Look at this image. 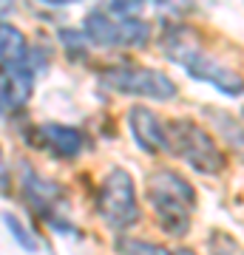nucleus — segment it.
<instances>
[{
  "label": "nucleus",
  "instance_id": "f257e3e1",
  "mask_svg": "<svg viewBox=\"0 0 244 255\" xmlns=\"http://www.w3.org/2000/svg\"><path fill=\"white\" fill-rule=\"evenodd\" d=\"M162 51L165 57L176 63L182 71L193 80L205 82L210 88L222 91L225 97H242L244 94V77L225 65L219 57H213L202 46L199 34L188 26H165L162 34Z\"/></svg>",
  "mask_w": 244,
  "mask_h": 255
},
{
  "label": "nucleus",
  "instance_id": "f03ea898",
  "mask_svg": "<svg viewBox=\"0 0 244 255\" xmlns=\"http://www.w3.org/2000/svg\"><path fill=\"white\" fill-rule=\"evenodd\" d=\"M145 199L154 210V219L165 236L185 238L190 230V216L196 207L193 184L176 170H154L145 182Z\"/></svg>",
  "mask_w": 244,
  "mask_h": 255
},
{
  "label": "nucleus",
  "instance_id": "7ed1b4c3",
  "mask_svg": "<svg viewBox=\"0 0 244 255\" xmlns=\"http://www.w3.org/2000/svg\"><path fill=\"white\" fill-rule=\"evenodd\" d=\"M136 0H108L82 23L91 46L100 48H142L151 40V26L134 14Z\"/></svg>",
  "mask_w": 244,
  "mask_h": 255
},
{
  "label": "nucleus",
  "instance_id": "20e7f679",
  "mask_svg": "<svg viewBox=\"0 0 244 255\" xmlns=\"http://www.w3.org/2000/svg\"><path fill=\"white\" fill-rule=\"evenodd\" d=\"M168 153L179 156L190 170H196L202 176H219L225 173L227 167L225 150L193 119H173V122H168Z\"/></svg>",
  "mask_w": 244,
  "mask_h": 255
},
{
  "label": "nucleus",
  "instance_id": "39448f33",
  "mask_svg": "<svg viewBox=\"0 0 244 255\" xmlns=\"http://www.w3.org/2000/svg\"><path fill=\"white\" fill-rule=\"evenodd\" d=\"M100 85L108 91L125 94V97H139V100H154V102H168L176 97V85L165 71L148 68L136 63H117L100 71Z\"/></svg>",
  "mask_w": 244,
  "mask_h": 255
},
{
  "label": "nucleus",
  "instance_id": "423d86ee",
  "mask_svg": "<svg viewBox=\"0 0 244 255\" xmlns=\"http://www.w3.org/2000/svg\"><path fill=\"white\" fill-rule=\"evenodd\" d=\"M97 213L111 230H128L139 221V201H136L134 179L128 170L114 167L102 179L97 190Z\"/></svg>",
  "mask_w": 244,
  "mask_h": 255
},
{
  "label": "nucleus",
  "instance_id": "0eeeda50",
  "mask_svg": "<svg viewBox=\"0 0 244 255\" xmlns=\"http://www.w3.org/2000/svg\"><path fill=\"white\" fill-rule=\"evenodd\" d=\"M20 190L23 199L31 207V213H37L45 224H51L54 230H71L63 221V207H65V190L57 182H48L43 176H37L28 164H20Z\"/></svg>",
  "mask_w": 244,
  "mask_h": 255
},
{
  "label": "nucleus",
  "instance_id": "6e6552de",
  "mask_svg": "<svg viewBox=\"0 0 244 255\" xmlns=\"http://www.w3.org/2000/svg\"><path fill=\"white\" fill-rule=\"evenodd\" d=\"M128 130L145 153H168V122L156 111L134 105L128 111Z\"/></svg>",
  "mask_w": 244,
  "mask_h": 255
},
{
  "label": "nucleus",
  "instance_id": "1a4fd4ad",
  "mask_svg": "<svg viewBox=\"0 0 244 255\" xmlns=\"http://www.w3.org/2000/svg\"><path fill=\"white\" fill-rule=\"evenodd\" d=\"M34 145H40L43 150H48L57 159H77L85 150V133L80 128L60 125V122H45L37 125L34 130Z\"/></svg>",
  "mask_w": 244,
  "mask_h": 255
},
{
  "label": "nucleus",
  "instance_id": "9d476101",
  "mask_svg": "<svg viewBox=\"0 0 244 255\" xmlns=\"http://www.w3.org/2000/svg\"><path fill=\"white\" fill-rule=\"evenodd\" d=\"M205 117L213 122L216 133L227 142V147H230V150H233V153L244 162V122H239L233 114L219 111V108H216V111H213V108H205Z\"/></svg>",
  "mask_w": 244,
  "mask_h": 255
},
{
  "label": "nucleus",
  "instance_id": "9b49d317",
  "mask_svg": "<svg viewBox=\"0 0 244 255\" xmlns=\"http://www.w3.org/2000/svg\"><path fill=\"white\" fill-rule=\"evenodd\" d=\"M119 255H196L188 247H179V250H171V247L162 244H151V241H142V238H117L114 244Z\"/></svg>",
  "mask_w": 244,
  "mask_h": 255
},
{
  "label": "nucleus",
  "instance_id": "f8f14e48",
  "mask_svg": "<svg viewBox=\"0 0 244 255\" xmlns=\"http://www.w3.org/2000/svg\"><path fill=\"white\" fill-rule=\"evenodd\" d=\"M3 224H6V230L11 233V238H14V241H17V244L23 247L26 253H34V250H37L34 236H31V233H28V230L20 224L17 216H11V213H3Z\"/></svg>",
  "mask_w": 244,
  "mask_h": 255
},
{
  "label": "nucleus",
  "instance_id": "ddd939ff",
  "mask_svg": "<svg viewBox=\"0 0 244 255\" xmlns=\"http://www.w3.org/2000/svg\"><path fill=\"white\" fill-rule=\"evenodd\" d=\"M208 247H210V255H236V250H239L236 241L227 236V233H213Z\"/></svg>",
  "mask_w": 244,
  "mask_h": 255
},
{
  "label": "nucleus",
  "instance_id": "4468645a",
  "mask_svg": "<svg viewBox=\"0 0 244 255\" xmlns=\"http://www.w3.org/2000/svg\"><path fill=\"white\" fill-rule=\"evenodd\" d=\"M40 3H48V6H68V3H80V0H40Z\"/></svg>",
  "mask_w": 244,
  "mask_h": 255
},
{
  "label": "nucleus",
  "instance_id": "2eb2a0df",
  "mask_svg": "<svg viewBox=\"0 0 244 255\" xmlns=\"http://www.w3.org/2000/svg\"><path fill=\"white\" fill-rule=\"evenodd\" d=\"M136 3H142V0H136Z\"/></svg>",
  "mask_w": 244,
  "mask_h": 255
}]
</instances>
